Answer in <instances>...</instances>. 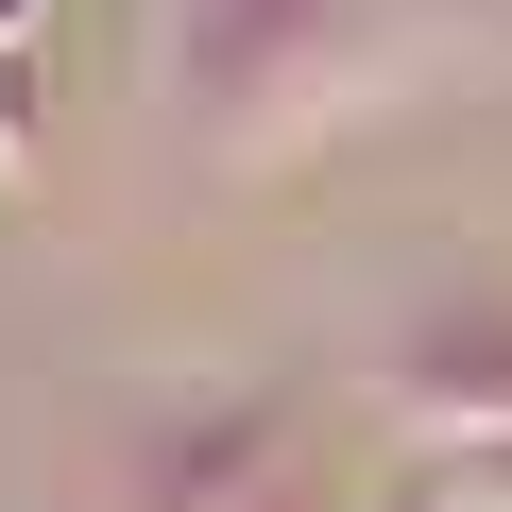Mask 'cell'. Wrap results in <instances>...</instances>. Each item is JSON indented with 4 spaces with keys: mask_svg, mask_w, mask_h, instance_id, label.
Instances as JSON below:
<instances>
[{
    "mask_svg": "<svg viewBox=\"0 0 512 512\" xmlns=\"http://www.w3.org/2000/svg\"><path fill=\"white\" fill-rule=\"evenodd\" d=\"M239 512H342V478H325V461H256V478H239Z\"/></svg>",
    "mask_w": 512,
    "mask_h": 512,
    "instance_id": "cell-1",
    "label": "cell"
},
{
    "mask_svg": "<svg viewBox=\"0 0 512 512\" xmlns=\"http://www.w3.org/2000/svg\"><path fill=\"white\" fill-rule=\"evenodd\" d=\"M376 512H495V495H478V478H461V461H427V478H393V495H376Z\"/></svg>",
    "mask_w": 512,
    "mask_h": 512,
    "instance_id": "cell-2",
    "label": "cell"
}]
</instances>
